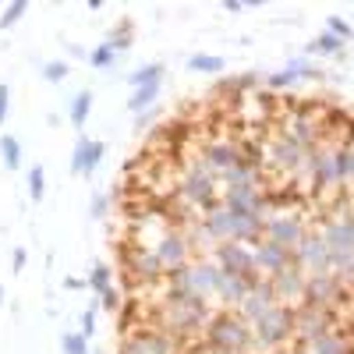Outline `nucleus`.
Masks as SVG:
<instances>
[{
  "label": "nucleus",
  "mask_w": 354,
  "mask_h": 354,
  "mask_svg": "<svg viewBox=\"0 0 354 354\" xmlns=\"http://www.w3.org/2000/svg\"><path fill=\"white\" fill-rule=\"evenodd\" d=\"M220 280H223V269L210 259H202V262H188V266L174 269V273H166V290L177 298L210 301V298H216Z\"/></svg>",
  "instance_id": "obj_1"
},
{
  "label": "nucleus",
  "mask_w": 354,
  "mask_h": 354,
  "mask_svg": "<svg viewBox=\"0 0 354 354\" xmlns=\"http://www.w3.org/2000/svg\"><path fill=\"white\" fill-rule=\"evenodd\" d=\"M210 308H205V301H195V298H177V294H170L163 305H160V312H156V323H160V329L163 333H195V329H202V326H210Z\"/></svg>",
  "instance_id": "obj_2"
},
{
  "label": "nucleus",
  "mask_w": 354,
  "mask_h": 354,
  "mask_svg": "<svg viewBox=\"0 0 354 354\" xmlns=\"http://www.w3.org/2000/svg\"><path fill=\"white\" fill-rule=\"evenodd\" d=\"M216 192H220V174L216 170H210L202 160H192L188 166H184V174L177 181V195L188 205H199V210L205 213L216 202Z\"/></svg>",
  "instance_id": "obj_3"
},
{
  "label": "nucleus",
  "mask_w": 354,
  "mask_h": 354,
  "mask_svg": "<svg viewBox=\"0 0 354 354\" xmlns=\"http://www.w3.org/2000/svg\"><path fill=\"white\" fill-rule=\"evenodd\" d=\"M205 340H210L216 351H223V354H244L255 337H252V326H248L241 316H234V312H220V316H213L210 326H205Z\"/></svg>",
  "instance_id": "obj_4"
},
{
  "label": "nucleus",
  "mask_w": 354,
  "mask_h": 354,
  "mask_svg": "<svg viewBox=\"0 0 354 354\" xmlns=\"http://www.w3.org/2000/svg\"><path fill=\"white\" fill-rule=\"evenodd\" d=\"M290 333H294V312H290L287 305H273L266 312V316H259L255 323H252V347H273V344H280V340H287Z\"/></svg>",
  "instance_id": "obj_5"
},
{
  "label": "nucleus",
  "mask_w": 354,
  "mask_h": 354,
  "mask_svg": "<svg viewBox=\"0 0 354 354\" xmlns=\"http://www.w3.org/2000/svg\"><path fill=\"white\" fill-rule=\"evenodd\" d=\"M213 262L223 269V273H234V277H248V280H255V252H252V244H241V241H223L216 244V252H213Z\"/></svg>",
  "instance_id": "obj_6"
},
{
  "label": "nucleus",
  "mask_w": 354,
  "mask_h": 354,
  "mask_svg": "<svg viewBox=\"0 0 354 354\" xmlns=\"http://www.w3.org/2000/svg\"><path fill=\"white\" fill-rule=\"evenodd\" d=\"M156 255H160V262H163L166 273H174V269H181V266H188V262H192V241H188V234H184V231H166V234L156 241Z\"/></svg>",
  "instance_id": "obj_7"
},
{
  "label": "nucleus",
  "mask_w": 354,
  "mask_h": 354,
  "mask_svg": "<svg viewBox=\"0 0 354 354\" xmlns=\"http://www.w3.org/2000/svg\"><path fill=\"white\" fill-rule=\"evenodd\" d=\"M294 262H298L301 273H308V277H316V273H333V269H329V248H326V241H323L319 234L305 238V241L294 248Z\"/></svg>",
  "instance_id": "obj_8"
},
{
  "label": "nucleus",
  "mask_w": 354,
  "mask_h": 354,
  "mask_svg": "<svg viewBox=\"0 0 354 354\" xmlns=\"http://www.w3.org/2000/svg\"><path fill=\"white\" fill-rule=\"evenodd\" d=\"M177 344L163 329H138L121 344V354H174Z\"/></svg>",
  "instance_id": "obj_9"
},
{
  "label": "nucleus",
  "mask_w": 354,
  "mask_h": 354,
  "mask_svg": "<svg viewBox=\"0 0 354 354\" xmlns=\"http://www.w3.org/2000/svg\"><path fill=\"white\" fill-rule=\"evenodd\" d=\"M124 262H128L131 277H138V280H145V283L166 280V269H163V262H160V255H156V248H149V244H135L131 252L124 255Z\"/></svg>",
  "instance_id": "obj_10"
},
{
  "label": "nucleus",
  "mask_w": 354,
  "mask_h": 354,
  "mask_svg": "<svg viewBox=\"0 0 354 354\" xmlns=\"http://www.w3.org/2000/svg\"><path fill=\"white\" fill-rule=\"evenodd\" d=\"M312 181H316V188H337V184L344 181L340 174V149H319L312 153V166H308Z\"/></svg>",
  "instance_id": "obj_11"
},
{
  "label": "nucleus",
  "mask_w": 354,
  "mask_h": 354,
  "mask_svg": "<svg viewBox=\"0 0 354 354\" xmlns=\"http://www.w3.org/2000/svg\"><path fill=\"white\" fill-rule=\"evenodd\" d=\"M107 156V142H96V138H86L78 135L75 149H71V174H81V177H92L96 166Z\"/></svg>",
  "instance_id": "obj_12"
},
{
  "label": "nucleus",
  "mask_w": 354,
  "mask_h": 354,
  "mask_svg": "<svg viewBox=\"0 0 354 354\" xmlns=\"http://www.w3.org/2000/svg\"><path fill=\"white\" fill-rule=\"evenodd\" d=\"M252 252H255V269H259V273H269V277H277V273H283L287 266H294V252L283 248V244H277V241L262 238Z\"/></svg>",
  "instance_id": "obj_13"
},
{
  "label": "nucleus",
  "mask_w": 354,
  "mask_h": 354,
  "mask_svg": "<svg viewBox=\"0 0 354 354\" xmlns=\"http://www.w3.org/2000/svg\"><path fill=\"white\" fill-rule=\"evenodd\" d=\"M316 131H319L316 117L305 114V110H290V114L283 117V124H280V138L294 142V145H305V149L316 142Z\"/></svg>",
  "instance_id": "obj_14"
},
{
  "label": "nucleus",
  "mask_w": 354,
  "mask_h": 354,
  "mask_svg": "<svg viewBox=\"0 0 354 354\" xmlns=\"http://www.w3.org/2000/svg\"><path fill=\"white\" fill-rule=\"evenodd\" d=\"M266 241H277L283 248H294L305 241V223L298 216H273V220H266Z\"/></svg>",
  "instance_id": "obj_15"
},
{
  "label": "nucleus",
  "mask_w": 354,
  "mask_h": 354,
  "mask_svg": "<svg viewBox=\"0 0 354 354\" xmlns=\"http://www.w3.org/2000/svg\"><path fill=\"white\" fill-rule=\"evenodd\" d=\"M273 305H277L273 287H269L266 280H255V283H252V290L244 294V301H241L238 308H241V319H244L248 326H252V323H255L259 316H266V312L273 308Z\"/></svg>",
  "instance_id": "obj_16"
},
{
  "label": "nucleus",
  "mask_w": 354,
  "mask_h": 354,
  "mask_svg": "<svg viewBox=\"0 0 354 354\" xmlns=\"http://www.w3.org/2000/svg\"><path fill=\"white\" fill-rule=\"evenodd\" d=\"M273 160L277 166H283V170L290 174H308V166H312V153L305 149V145H294V142H287V138H277L273 142Z\"/></svg>",
  "instance_id": "obj_17"
},
{
  "label": "nucleus",
  "mask_w": 354,
  "mask_h": 354,
  "mask_svg": "<svg viewBox=\"0 0 354 354\" xmlns=\"http://www.w3.org/2000/svg\"><path fill=\"white\" fill-rule=\"evenodd\" d=\"M210 170L223 174L227 166H234L241 160V149H238V142H227V138H213V142H205L202 145V156H199Z\"/></svg>",
  "instance_id": "obj_18"
},
{
  "label": "nucleus",
  "mask_w": 354,
  "mask_h": 354,
  "mask_svg": "<svg viewBox=\"0 0 354 354\" xmlns=\"http://www.w3.org/2000/svg\"><path fill=\"white\" fill-rule=\"evenodd\" d=\"M259 166L252 163V160H238L234 166H227V170L220 174V192L223 188H259Z\"/></svg>",
  "instance_id": "obj_19"
},
{
  "label": "nucleus",
  "mask_w": 354,
  "mask_h": 354,
  "mask_svg": "<svg viewBox=\"0 0 354 354\" xmlns=\"http://www.w3.org/2000/svg\"><path fill=\"white\" fill-rule=\"evenodd\" d=\"M305 283H308V277H301L298 262H294V266H287L283 273H277L273 280H269V287H273L277 301H280V298H283V301H294V298H301V294H305Z\"/></svg>",
  "instance_id": "obj_20"
},
{
  "label": "nucleus",
  "mask_w": 354,
  "mask_h": 354,
  "mask_svg": "<svg viewBox=\"0 0 354 354\" xmlns=\"http://www.w3.org/2000/svg\"><path fill=\"white\" fill-rule=\"evenodd\" d=\"M337 294H340V277L337 273H316V277H308V283H305V298L316 308L333 301Z\"/></svg>",
  "instance_id": "obj_21"
},
{
  "label": "nucleus",
  "mask_w": 354,
  "mask_h": 354,
  "mask_svg": "<svg viewBox=\"0 0 354 354\" xmlns=\"http://www.w3.org/2000/svg\"><path fill=\"white\" fill-rule=\"evenodd\" d=\"M252 283H255V280H248V277L223 273L220 290H216V301H223V305H241V301H244V294L252 290Z\"/></svg>",
  "instance_id": "obj_22"
},
{
  "label": "nucleus",
  "mask_w": 354,
  "mask_h": 354,
  "mask_svg": "<svg viewBox=\"0 0 354 354\" xmlns=\"http://www.w3.org/2000/svg\"><path fill=\"white\" fill-rule=\"evenodd\" d=\"M89 114H92V89H81V92H75L71 103H68V121L81 131V128H86V121H89Z\"/></svg>",
  "instance_id": "obj_23"
},
{
  "label": "nucleus",
  "mask_w": 354,
  "mask_h": 354,
  "mask_svg": "<svg viewBox=\"0 0 354 354\" xmlns=\"http://www.w3.org/2000/svg\"><path fill=\"white\" fill-rule=\"evenodd\" d=\"M344 47H347V43H344V39H337L333 32H319V36L305 47V53H312V57H340Z\"/></svg>",
  "instance_id": "obj_24"
},
{
  "label": "nucleus",
  "mask_w": 354,
  "mask_h": 354,
  "mask_svg": "<svg viewBox=\"0 0 354 354\" xmlns=\"http://www.w3.org/2000/svg\"><path fill=\"white\" fill-rule=\"evenodd\" d=\"M160 89H163V81H153V86L131 89V96H128V110H131V114H145V110H149L153 103L160 99Z\"/></svg>",
  "instance_id": "obj_25"
},
{
  "label": "nucleus",
  "mask_w": 354,
  "mask_h": 354,
  "mask_svg": "<svg viewBox=\"0 0 354 354\" xmlns=\"http://www.w3.org/2000/svg\"><path fill=\"white\" fill-rule=\"evenodd\" d=\"M294 326H298L301 337L316 340L319 333H326V312H323V308H312V312H305V316H298V319H294Z\"/></svg>",
  "instance_id": "obj_26"
},
{
  "label": "nucleus",
  "mask_w": 354,
  "mask_h": 354,
  "mask_svg": "<svg viewBox=\"0 0 354 354\" xmlns=\"http://www.w3.org/2000/svg\"><path fill=\"white\" fill-rule=\"evenodd\" d=\"M86 283H89V290H92L96 298H99V294H107V290L114 287V273H110V266H107V262H92Z\"/></svg>",
  "instance_id": "obj_27"
},
{
  "label": "nucleus",
  "mask_w": 354,
  "mask_h": 354,
  "mask_svg": "<svg viewBox=\"0 0 354 354\" xmlns=\"http://www.w3.org/2000/svg\"><path fill=\"white\" fill-rule=\"evenodd\" d=\"M160 78H163V64H160V60H149V64H142V68H135L128 75V86L142 89V86H153V81H160Z\"/></svg>",
  "instance_id": "obj_28"
},
{
  "label": "nucleus",
  "mask_w": 354,
  "mask_h": 354,
  "mask_svg": "<svg viewBox=\"0 0 354 354\" xmlns=\"http://www.w3.org/2000/svg\"><path fill=\"white\" fill-rule=\"evenodd\" d=\"M312 344V354H347V344L337 337V333H319L316 340H308Z\"/></svg>",
  "instance_id": "obj_29"
},
{
  "label": "nucleus",
  "mask_w": 354,
  "mask_h": 354,
  "mask_svg": "<svg viewBox=\"0 0 354 354\" xmlns=\"http://www.w3.org/2000/svg\"><path fill=\"white\" fill-rule=\"evenodd\" d=\"M0 156H4L8 170H22V145L14 135H0Z\"/></svg>",
  "instance_id": "obj_30"
},
{
  "label": "nucleus",
  "mask_w": 354,
  "mask_h": 354,
  "mask_svg": "<svg viewBox=\"0 0 354 354\" xmlns=\"http://www.w3.org/2000/svg\"><path fill=\"white\" fill-rule=\"evenodd\" d=\"M188 71L216 75V71H223V57H216V53H192L188 57Z\"/></svg>",
  "instance_id": "obj_31"
},
{
  "label": "nucleus",
  "mask_w": 354,
  "mask_h": 354,
  "mask_svg": "<svg viewBox=\"0 0 354 354\" xmlns=\"http://www.w3.org/2000/svg\"><path fill=\"white\" fill-rule=\"evenodd\" d=\"M47 195V174H43V163L29 166V199L32 202H43Z\"/></svg>",
  "instance_id": "obj_32"
},
{
  "label": "nucleus",
  "mask_w": 354,
  "mask_h": 354,
  "mask_svg": "<svg viewBox=\"0 0 354 354\" xmlns=\"http://www.w3.org/2000/svg\"><path fill=\"white\" fill-rule=\"evenodd\" d=\"M107 43H110L117 53H124V50L131 47V22H128V18H121V25L107 36Z\"/></svg>",
  "instance_id": "obj_33"
},
{
  "label": "nucleus",
  "mask_w": 354,
  "mask_h": 354,
  "mask_svg": "<svg viewBox=\"0 0 354 354\" xmlns=\"http://www.w3.org/2000/svg\"><path fill=\"white\" fill-rule=\"evenodd\" d=\"M25 11H29V0H14V4H8L4 14H0V29H11L14 22H22Z\"/></svg>",
  "instance_id": "obj_34"
},
{
  "label": "nucleus",
  "mask_w": 354,
  "mask_h": 354,
  "mask_svg": "<svg viewBox=\"0 0 354 354\" xmlns=\"http://www.w3.org/2000/svg\"><path fill=\"white\" fill-rule=\"evenodd\" d=\"M60 351L64 354H89V340L81 337V329L78 333H64V337H60Z\"/></svg>",
  "instance_id": "obj_35"
},
{
  "label": "nucleus",
  "mask_w": 354,
  "mask_h": 354,
  "mask_svg": "<svg viewBox=\"0 0 354 354\" xmlns=\"http://www.w3.org/2000/svg\"><path fill=\"white\" fill-rule=\"evenodd\" d=\"M114 60H117V50H114L110 43H99V47L89 53V64H92V68H110Z\"/></svg>",
  "instance_id": "obj_36"
},
{
  "label": "nucleus",
  "mask_w": 354,
  "mask_h": 354,
  "mask_svg": "<svg viewBox=\"0 0 354 354\" xmlns=\"http://www.w3.org/2000/svg\"><path fill=\"white\" fill-rule=\"evenodd\" d=\"M326 32H333V36H337V39H344V43H351V39H354V29L344 22V18L340 14H333V18H326Z\"/></svg>",
  "instance_id": "obj_37"
},
{
  "label": "nucleus",
  "mask_w": 354,
  "mask_h": 354,
  "mask_svg": "<svg viewBox=\"0 0 354 354\" xmlns=\"http://www.w3.org/2000/svg\"><path fill=\"white\" fill-rule=\"evenodd\" d=\"M68 60H47V64H43V78L47 81H53V86H57V81H64L68 78Z\"/></svg>",
  "instance_id": "obj_38"
},
{
  "label": "nucleus",
  "mask_w": 354,
  "mask_h": 354,
  "mask_svg": "<svg viewBox=\"0 0 354 354\" xmlns=\"http://www.w3.org/2000/svg\"><path fill=\"white\" fill-rule=\"evenodd\" d=\"M283 71H290L294 78H319V75H323L316 64H308V60H301V57H294V60H290V64H287Z\"/></svg>",
  "instance_id": "obj_39"
},
{
  "label": "nucleus",
  "mask_w": 354,
  "mask_h": 354,
  "mask_svg": "<svg viewBox=\"0 0 354 354\" xmlns=\"http://www.w3.org/2000/svg\"><path fill=\"white\" fill-rule=\"evenodd\" d=\"M340 174H344V181L354 184V142L340 149Z\"/></svg>",
  "instance_id": "obj_40"
},
{
  "label": "nucleus",
  "mask_w": 354,
  "mask_h": 354,
  "mask_svg": "<svg viewBox=\"0 0 354 354\" xmlns=\"http://www.w3.org/2000/svg\"><path fill=\"white\" fill-rule=\"evenodd\" d=\"M96 312H99V305H92V308L81 312V337H86V340L96 337Z\"/></svg>",
  "instance_id": "obj_41"
},
{
  "label": "nucleus",
  "mask_w": 354,
  "mask_h": 354,
  "mask_svg": "<svg viewBox=\"0 0 354 354\" xmlns=\"http://www.w3.org/2000/svg\"><path fill=\"white\" fill-rule=\"evenodd\" d=\"M294 81H298V78L290 75V71H277V75L266 78V86H269V89H287V86H294Z\"/></svg>",
  "instance_id": "obj_42"
},
{
  "label": "nucleus",
  "mask_w": 354,
  "mask_h": 354,
  "mask_svg": "<svg viewBox=\"0 0 354 354\" xmlns=\"http://www.w3.org/2000/svg\"><path fill=\"white\" fill-rule=\"evenodd\" d=\"M99 308H103V312H117V308H121V294H117L114 287L107 290V294H99Z\"/></svg>",
  "instance_id": "obj_43"
},
{
  "label": "nucleus",
  "mask_w": 354,
  "mask_h": 354,
  "mask_svg": "<svg viewBox=\"0 0 354 354\" xmlns=\"http://www.w3.org/2000/svg\"><path fill=\"white\" fill-rule=\"evenodd\" d=\"M89 213H92V220H99V216H107V195H92V205H89Z\"/></svg>",
  "instance_id": "obj_44"
},
{
  "label": "nucleus",
  "mask_w": 354,
  "mask_h": 354,
  "mask_svg": "<svg viewBox=\"0 0 354 354\" xmlns=\"http://www.w3.org/2000/svg\"><path fill=\"white\" fill-rule=\"evenodd\" d=\"M8 114H11V89L0 86V124L8 121Z\"/></svg>",
  "instance_id": "obj_45"
},
{
  "label": "nucleus",
  "mask_w": 354,
  "mask_h": 354,
  "mask_svg": "<svg viewBox=\"0 0 354 354\" xmlns=\"http://www.w3.org/2000/svg\"><path fill=\"white\" fill-rule=\"evenodd\" d=\"M25 262H29V252H25V248H14V255H11V273H22Z\"/></svg>",
  "instance_id": "obj_46"
},
{
  "label": "nucleus",
  "mask_w": 354,
  "mask_h": 354,
  "mask_svg": "<svg viewBox=\"0 0 354 354\" xmlns=\"http://www.w3.org/2000/svg\"><path fill=\"white\" fill-rule=\"evenodd\" d=\"M81 287H89L81 277H64V290H81Z\"/></svg>",
  "instance_id": "obj_47"
},
{
  "label": "nucleus",
  "mask_w": 354,
  "mask_h": 354,
  "mask_svg": "<svg viewBox=\"0 0 354 354\" xmlns=\"http://www.w3.org/2000/svg\"><path fill=\"white\" fill-rule=\"evenodd\" d=\"M0 305H4V287H0Z\"/></svg>",
  "instance_id": "obj_48"
}]
</instances>
